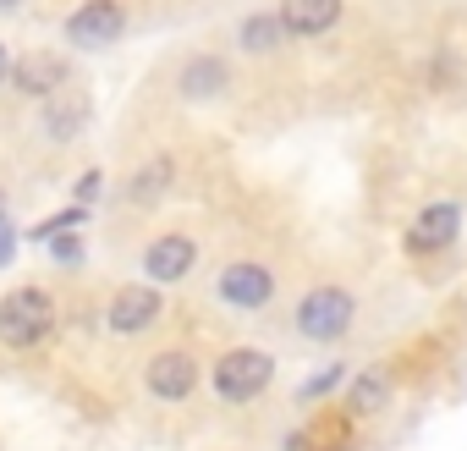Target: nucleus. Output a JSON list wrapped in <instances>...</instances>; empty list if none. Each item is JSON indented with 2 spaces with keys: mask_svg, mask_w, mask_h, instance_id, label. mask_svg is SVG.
<instances>
[{
  "mask_svg": "<svg viewBox=\"0 0 467 451\" xmlns=\"http://www.w3.org/2000/svg\"><path fill=\"white\" fill-rule=\"evenodd\" d=\"M456 358V336L451 330H418V336H401L396 347H385L379 358L358 363L352 380L341 385V396L325 407L330 424L358 446L368 429H385L412 396H423Z\"/></svg>",
  "mask_w": 467,
  "mask_h": 451,
  "instance_id": "obj_5",
  "label": "nucleus"
},
{
  "mask_svg": "<svg viewBox=\"0 0 467 451\" xmlns=\"http://www.w3.org/2000/svg\"><path fill=\"white\" fill-rule=\"evenodd\" d=\"M368 320H374L368 276L352 259L314 248L297 281L286 287V298L275 303V314L265 320V330L297 352H347L368 330Z\"/></svg>",
  "mask_w": 467,
  "mask_h": 451,
  "instance_id": "obj_4",
  "label": "nucleus"
},
{
  "mask_svg": "<svg viewBox=\"0 0 467 451\" xmlns=\"http://www.w3.org/2000/svg\"><path fill=\"white\" fill-rule=\"evenodd\" d=\"M0 215H6V193H0Z\"/></svg>",
  "mask_w": 467,
  "mask_h": 451,
  "instance_id": "obj_18",
  "label": "nucleus"
},
{
  "mask_svg": "<svg viewBox=\"0 0 467 451\" xmlns=\"http://www.w3.org/2000/svg\"><path fill=\"white\" fill-rule=\"evenodd\" d=\"M248 105H254V89H248L243 61L231 56V45H225V28H203V34L171 45L149 67V78L138 83L127 110L214 127L225 116H243Z\"/></svg>",
  "mask_w": 467,
  "mask_h": 451,
  "instance_id": "obj_3",
  "label": "nucleus"
},
{
  "mask_svg": "<svg viewBox=\"0 0 467 451\" xmlns=\"http://www.w3.org/2000/svg\"><path fill=\"white\" fill-rule=\"evenodd\" d=\"M165 17H171V6H160V0H72L56 23V39L72 56H110V50L143 39Z\"/></svg>",
  "mask_w": 467,
  "mask_h": 451,
  "instance_id": "obj_12",
  "label": "nucleus"
},
{
  "mask_svg": "<svg viewBox=\"0 0 467 451\" xmlns=\"http://www.w3.org/2000/svg\"><path fill=\"white\" fill-rule=\"evenodd\" d=\"M314 243L303 215L286 193L225 182L214 193V248L192 287V309L214 325H265L297 270L308 265Z\"/></svg>",
  "mask_w": 467,
  "mask_h": 451,
  "instance_id": "obj_1",
  "label": "nucleus"
},
{
  "mask_svg": "<svg viewBox=\"0 0 467 451\" xmlns=\"http://www.w3.org/2000/svg\"><path fill=\"white\" fill-rule=\"evenodd\" d=\"M220 171L225 165L209 143V127L121 110L116 165H110V187H105V226H132V220H154L165 209L209 204L225 187V182H214Z\"/></svg>",
  "mask_w": 467,
  "mask_h": 451,
  "instance_id": "obj_2",
  "label": "nucleus"
},
{
  "mask_svg": "<svg viewBox=\"0 0 467 451\" xmlns=\"http://www.w3.org/2000/svg\"><path fill=\"white\" fill-rule=\"evenodd\" d=\"M6 6H17V0H0V12H6Z\"/></svg>",
  "mask_w": 467,
  "mask_h": 451,
  "instance_id": "obj_17",
  "label": "nucleus"
},
{
  "mask_svg": "<svg viewBox=\"0 0 467 451\" xmlns=\"http://www.w3.org/2000/svg\"><path fill=\"white\" fill-rule=\"evenodd\" d=\"M275 12L292 34V45L303 50V61H336L358 45L368 12L358 6V0H275Z\"/></svg>",
  "mask_w": 467,
  "mask_h": 451,
  "instance_id": "obj_13",
  "label": "nucleus"
},
{
  "mask_svg": "<svg viewBox=\"0 0 467 451\" xmlns=\"http://www.w3.org/2000/svg\"><path fill=\"white\" fill-rule=\"evenodd\" d=\"M105 243L127 276H138L171 298H192V287L209 265V248H214V198L187 204V209H165L154 220L105 226Z\"/></svg>",
  "mask_w": 467,
  "mask_h": 451,
  "instance_id": "obj_7",
  "label": "nucleus"
},
{
  "mask_svg": "<svg viewBox=\"0 0 467 451\" xmlns=\"http://www.w3.org/2000/svg\"><path fill=\"white\" fill-rule=\"evenodd\" d=\"M209 451H248V446H209Z\"/></svg>",
  "mask_w": 467,
  "mask_h": 451,
  "instance_id": "obj_16",
  "label": "nucleus"
},
{
  "mask_svg": "<svg viewBox=\"0 0 467 451\" xmlns=\"http://www.w3.org/2000/svg\"><path fill=\"white\" fill-rule=\"evenodd\" d=\"M176 314H182V298H171V292H160V287L127 276V270H110V276H99L94 292L78 303V330L88 336L94 358H116L121 374H127L132 352H138L149 336H160Z\"/></svg>",
  "mask_w": 467,
  "mask_h": 451,
  "instance_id": "obj_9",
  "label": "nucleus"
},
{
  "mask_svg": "<svg viewBox=\"0 0 467 451\" xmlns=\"http://www.w3.org/2000/svg\"><path fill=\"white\" fill-rule=\"evenodd\" d=\"M281 341L254 325H214L209 320V369H203V413L214 424H254L281 396Z\"/></svg>",
  "mask_w": 467,
  "mask_h": 451,
  "instance_id": "obj_8",
  "label": "nucleus"
},
{
  "mask_svg": "<svg viewBox=\"0 0 467 451\" xmlns=\"http://www.w3.org/2000/svg\"><path fill=\"white\" fill-rule=\"evenodd\" d=\"M67 325H78V303H67V292L45 276L12 281L0 292V352L6 358H45Z\"/></svg>",
  "mask_w": 467,
  "mask_h": 451,
  "instance_id": "obj_11",
  "label": "nucleus"
},
{
  "mask_svg": "<svg viewBox=\"0 0 467 451\" xmlns=\"http://www.w3.org/2000/svg\"><path fill=\"white\" fill-rule=\"evenodd\" d=\"M220 28H225L231 56H237L243 72H248L254 105H259V100H286V94H297V89L308 83V61H303V50L292 45L286 23H281V12H275V0L237 6Z\"/></svg>",
  "mask_w": 467,
  "mask_h": 451,
  "instance_id": "obj_10",
  "label": "nucleus"
},
{
  "mask_svg": "<svg viewBox=\"0 0 467 451\" xmlns=\"http://www.w3.org/2000/svg\"><path fill=\"white\" fill-rule=\"evenodd\" d=\"M203 369H209V320L198 309H182L160 336H149L127 363L132 402L160 418L165 429H187L203 418Z\"/></svg>",
  "mask_w": 467,
  "mask_h": 451,
  "instance_id": "obj_6",
  "label": "nucleus"
},
{
  "mask_svg": "<svg viewBox=\"0 0 467 451\" xmlns=\"http://www.w3.org/2000/svg\"><path fill=\"white\" fill-rule=\"evenodd\" d=\"M78 83V56L61 50V45H39V50H17V67H12V100L17 105H45L56 94H67Z\"/></svg>",
  "mask_w": 467,
  "mask_h": 451,
  "instance_id": "obj_14",
  "label": "nucleus"
},
{
  "mask_svg": "<svg viewBox=\"0 0 467 451\" xmlns=\"http://www.w3.org/2000/svg\"><path fill=\"white\" fill-rule=\"evenodd\" d=\"M12 67H17V50H12L6 39H0V94L12 89Z\"/></svg>",
  "mask_w": 467,
  "mask_h": 451,
  "instance_id": "obj_15",
  "label": "nucleus"
}]
</instances>
